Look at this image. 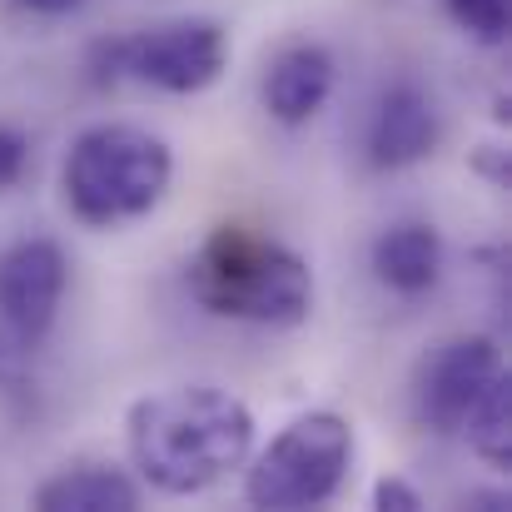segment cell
I'll return each mask as SVG.
<instances>
[{
    "label": "cell",
    "mask_w": 512,
    "mask_h": 512,
    "mask_svg": "<svg viewBox=\"0 0 512 512\" xmlns=\"http://www.w3.org/2000/svg\"><path fill=\"white\" fill-rule=\"evenodd\" d=\"M329 95H334V55L314 40L284 45L259 85V100L279 125H309L329 105Z\"/></svg>",
    "instance_id": "cell-9"
},
{
    "label": "cell",
    "mask_w": 512,
    "mask_h": 512,
    "mask_svg": "<svg viewBox=\"0 0 512 512\" xmlns=\"http://www.w3.org/2000/svg\"><path fill=\"white\" fill-rule=\"evenodd\" d=\"M503 353L498 343L483 334H458L443 339L413 373V413L423 428L453 438L463 433V418L473 413V403L483 398V388L503 373Z\"/></svg>",
    "instance_id": "cell-6"
},
{
    "label": "cell",
    "mask_w": 512,
    "mask_h": 512,
    "mask_svg": "<svg viewBox=\"0 0 512 512\" xmlns=\"http://www.w3.org/2000/svg\"><path fill=\"white\" fill-rule=\"evenodd\" d=\"M125 448L140 483L165 498H194L244 468L254 448V413L219 383H174L130 403Z\"/></svg>",
    "instance_id": "cell-1"
},
{
    "label": "cell",
    "mask_w": 512,
    "mask_h": 512,
    "mask_svg": "<svg viewBox=\"0 0 512 512\" xmlns=\"http://www.w3.org/2000/svg\"><path fill=\"white\" fill-rule=\"evenodd\" d=\"M20 10H30V15H40V20H60V15H70V10H80L85 0H15Z\"/></svg>",
    "instance_id": "cell-16"
},
{
    "label": "cell",
    "mask_w": 512,
    "mask_h": 512,
    "mask_svg": "<svg viewBox=\"0 0 512 512\" xmlns=\"http://www.w3.org/2000/svg\"><path fill=\"white\" fill-rule=\"evenodd\" d=\"M373 508L418 512V508H423V493H418L413 483H403V478H383V483L373 488Z\"/></svg>",
    "instance_id": "cell-15"
},
{
    "label": "cell",
    "mask_w": 512,
    "mask_h": 512,
    "mask_svg": "<svg viewBox=\"0 0 512 512\" xmlns=\"http://www.w3.org/2000/svg\"><path fill=\"white\" fill-rule=\"evenodd\" d=\"M368 259H373V279L383 289H393L398 299H418L443 274V239H438L433 224L403 219V224H393V229H383L373 239Z\"/></svg>",
    "instance_id": "cell-10"
},
{
    "label": "cell",
    "mask_w": 512,
    "mask_h": 512,
    "mask_svg": "<svg viewBox=\"0 0 512 512\" xmlns=\"http://www.w3.org/2000/svg\"><path fill=\"white\" fill-rule=\"evenodd\" d=\"M30 503L40 512H135L140 508V483L110 463H75L50 473Z\"/></svg>",
    "instance_id": "cell-11"
},
{
    "label": "cell",
    "mask_w": 512,
    "mask_h": 512,
    "mask_svg": "<svg viewBox=\"0 0 512 512\" xmlns=\"http://www.w3.org/2000/svg\"><path fill=\"white\" fill-rule=\"evenodd\" d=\"M189 294L214 319L254 329H299L314 309V269L299 249L259 229L219 224L189 259Z\"/></svg>",
    "instance_id": "cell-2"
},
{
    "label": "cell",
    "mask_w": 512,
    "mask_h": 512,
    "mask_svg": "<svg viewBox=\"0 0 512 512\" xmlns=\"http://www.w3.org/2000/svg\"><path fill=\"white\" fill-rule=\"evenodd\" d=\"M30 170V140L15 125H0V194H10Z\"/></svg>",
    "instance_id": "cell-14"
},
{
    "label": "cell",
    "mask_w": 512,
    "mask_h": 512,
    "mask_svg": "<svg viewBox=\"0 0 512 512\" xmlns=\"http://www.w3.org/2000/svg\"><path fill=\"white\" fill-rule=\"evenodd\" d=\"M443 10L453 15V25H458L468 40H478V45H488V50L508 45V20H512L508 0H443Z\"/></svg>",
    "instance_id": "cell-13"
},
{
    "label": "cell",
    "mask_w": 512,
    "mask_h": 512,
    "mask_svg": "<svg viewBox=\"0 0 512 512\" xmlns=\"http://www.w3.org/2000/svg\"><path fill=\"white\" fill-rule=\"evenodd\" d=\"M463 438L473 443V453L493 468H512V378L508 368L483 388V398L473 403V413L463 418Z\"/></svg>",
    "instance_id": "cell-12"
},
{
    "label": "cell",
    "mask_w": 512,
    "mask_h": 512,
    "mask_svg": "<svg viewBox=\"0 0 512 512\" xmlns=\"http://www.w3.org/2000/svg\"><path fill=\"white\" fill-rule=\"evenodd\" d=\"M438 140H443V115L418 80H393L373 100L368 135H363L373 170H413L438 150Z\"/></svg>",
    "instance_id": "cell-8"
},
{
    "label": "cell",
    "mask_w": 512,
    "mask_h": 512,
    "mask_svg": "<svg viewBox=\"0 0 512 512\" xmlns=\"http://www.w3.org/2000/svg\"><path fill=\"white\" fill-rule=\"evenodd\" d=\"M174 179L170 145L145 125H90L75 135L65 165H60V194L70 214L90 229H115L145 219Z\"/></svg>",
    "instance_id": "cell-3"
},
{
    "label": "cell",
    "mask_w": 512,
    "mask_h": 512,
    "mask_svg": "<svg viewBox=\"0 0 512 512\" xmlns=\"http://www.w3.org/2000/svg\"><path fill=\"white\" fill-rule=\"evenodd\" d=\"M353 468V423L314 408L299 413L244 473V503L264 512H309L334 503Z\"/></svg>",
    "instance_id": "cell-4"
},
{
    "label": "cell",
    "mask_w": 512,
    "mask_h": 512,
    "mask_svg": "<svg viewBox=\"0 0 512 512\" xmlns=\"http://www.w3.org/2000/svg\"><path fill=\"white\" fill-rule=\"evenodd\" d=\"M70 289V264L55 239H15L0 249V329L20 348H35L55 329Z\"/></svg>",
    "instance_id": "cell-7"
},
{
    "label": "cell",
    "mask_w": 512,
    "mask_h": 512,
    "mask_svg": "<svg viewBox=\"0 0 512 512\" xmlns=\"http://www.w3.org/2000/svg\"><path fill=\"white\" fill-rule=\"evenodd\" d=\"M110 60L150 90L199 95L229 65V35L209 15H174L110 45Z\"/></svg>",
    "instance_id": "cell-5"
}]
</instances>
